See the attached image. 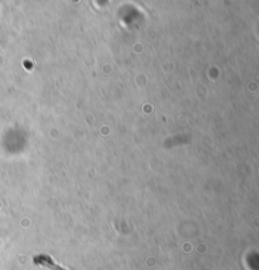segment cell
<instances>
[{"mask_svg":"<svg viewBox=\"0 0 259 270\" xmlns=\"http://www.w3.org/2000/svg\"><path fill=\"white\" fill-rule=\"evenodd\" d=\"M34 263H36V264H39V265H43V267L49 268V269H52V270H67V269H65V268H61L60 265L56 264V263H54V261L47 255L36 256V258H34Z\"/></svg>","mask_w":259,"mask_h":270,"instance_id":"1","label":"cell"}]
</instances>
